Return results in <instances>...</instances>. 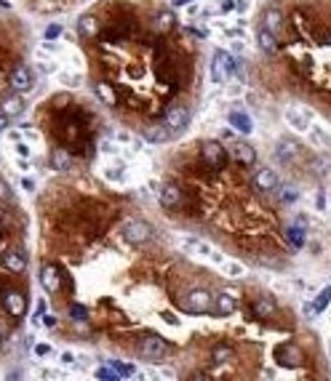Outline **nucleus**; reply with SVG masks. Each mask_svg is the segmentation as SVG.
<instances>
[{
  "label": "nucleus",
  "mask_w": 331,
  "mask_h": 381,
  "mask_svg": "<svg viewBox=\"0 0 331 381\" xmlns=\"http://www.w3.org/2000/svg\"><path fill=\"white\" fill-rule=\"evenodd\" d=\"M211 307H214V296H211L208 291H200V288L190 291L187 296L179 299V309L187 312V315H206Z\"/></svg>",
  "instance_id": "f257e3e1"
},
{
  "label": "nucleus",
  "mask_w": 331,
  "mask_h": 381,
  "mask_svg": "<svg viewBox=\"0 0 331 381\" xmlns=\"http://www.w3.org/2000/svg\"><path fill=\"white\" fill-rule=\"evenodd\" d=\"M273 357H275V363L283 365V368H299V365L304 363V354H302V349H299L294 341L278 344L275 352H273Z\"/></svg>",
  "instance_id": "f03ea898"
},
{
  "label": "nucleus",
  "mask_w": 331,
  "mask_h": 381,
  "mask_svg": "<svg viewBox=\"0 0 331 381\" xmlns=\"http://www.w3.org/2000/svg\"><path fill=\"white\" fill-rule=\"evenodd\" d=\"M123 237L128 243H134V245H141V243H147L152 237V227L145 219H131V221L123 224Z\"/></svg>",
  "instance_id": "7ed1b4c3"
},
{
  "label": "nucleus",
  "mask_w": 331,
  "mask_h": 381,
  "mask_svg": "<svg viewBox=\"0 0 331 381\" xmlns=\"http://www.w3.org/2000/svg\"><path fill=\"white\" fill-rule=\"evenodd\" d=\"M235 72V62L230 59L227 51H217L214 54V64H211V80L214 83H224Z\"/></svg>",
  "instance_id": "20e7f679"
},
{
  "label": "nucleus",
  "mask_w": 331,
  "mask_h": 381,
  "mask_svg": "<svg viewBox=\"0 0 331 381\" xmlns=\"http://www.w3.org/2000/svg\"><path fill=\"white\" fill-rule=\"evenodd\" d=\"M166 125L171 128V134H182V131L187 128V123H190V107H184V104H174L169 112H166Z\"/></svg>",
  "instance_id": "39448f33"
},
{
  "label": "nucleus",
  "mask_w": 331,
  "mask_h": 381,
  "mask_svg": "<svg viewBox=\"0 0 331 381\" xmlns=\"http://www.w3.org/2000/svg\"><path fill=\"white\" fill-rule=\"evenodd\" d=\"M166 349H169L166 339L155 336V333H150V336H145L139 341V354L147 357V360H160V357L166 354Z\"/></svg>",
  "instance_id": "423d86ee"
},
{
  "label": "nucleus",
  "mask_w": 331,
  "mask_h": 381,
  "mask_svg": "<svg viewBox=\"0 0 331 381\" xmlns=\"http://www.w3.org/2000/svg\"><path fill=\"white\" fill-rule=\"evenodd\" d=\"M203 160H206L208 168L219 171V168H224V163H227V149H224L219 141H206L203 144Z\"/></svg>",
  "instance_id": "0eeeda50"
},
{
  "label": "nucleus",
  "mask_w": 331,
  "mask_h": 381,
  "mask_svg": "<svg viewBox=\"0 0 331 381\" xmlns=\"http://www.w3.org/2000/svg\"><path fill=\"white\" fill-rule=\"evenodd\" d=\"M0 301H3L6 312H8L11 317H16V320L27 312V299H25V296H21L19 291H8V293H6Z\"/></svg>",
  "instance_id": "6e6552de"
},
{
  "label": "nucleus",
  "mask_w": 331,
  "mask_h": 381,
  "mask_svg": "<svg viewBox=\"0 0 331 381\" xmlns=\"http://www.w3.org/2000/svg\"><path fill=\"white\" fill-rule=\"evenodd\" d=\"M11 86H14L16 93H27L32 88V72H30V67H16L14 72H11Z\"/></svg>",
  "instance_id": "1a4fd4ad"
},
{
  "label": "nucleus",
  "mask_w": 331,
  "mask_h": 381,
  "mask_svg": "<svg viewBox=\"0 0 331 381\" xmlns=\"http://www.w3.org/2000/svg\"><path fill=\"white\" fill-rule=\"evenodd\" d=\"M158 200H160V206H163V208H176V206L182 203V189L176 187L174 182H169V184H163V187H160Z\"/></svg>",
  "instance_id": "9d476101"
},
{
  "label": "nucleus",
  "mask_w": 331,
  "mask_h": 381,
  "mask_svg": "<svg viewBox=\"0 0 331 381\" xmlns=\"http://www.w3.org/2000/svg\"><path fill=\"white\" fill-rule=\"evenodd\" d=\"M230 155H232V158L238 160L241 165H254V163H256V152H254L251 144H246V141H232Z\"/></svg>",
  "instance_id": "9b49d317"
},
{
  "label": "nucleus",
  "mask_w": 331,
  "mask_h": 381,
  "mask_svg": "<svg viewBox=\"0 0 331 381\" xmlns=\"http://www.w3.org/2000/svg\"><path fill=\"white\" fill-rule=\"evenodd\" d=\"M141 136H145L147 141H152V144H166V141H171L174 139V134H171V128L166 125V123H160V125H150V128H145L141 131Z\"/></svg>",
  "instance_id": "f8f14e48"
},
{
  "label": "nucleus",
  "mask_w": 331,
  "mask_h": 381,
  "mask_svg": "<svg viewBox=\"0 0 331 381\" xmlns=\"http://www.w3.org/2000/svg\"><path fill=\"white\" fill-rule=\"evenodd\" d=\"M254 187L259 189V192H273V189L278 187V173H275L273 168L256 171V176H254Z\"/></svg>",
  "instance_id": "ddd939ff"
},
{
  "label": "nucleus",
  "mask_w": 331,
  "mask_h": 381,
  "mask_svg": "<svg viewBox=\"0 0 331 381\" xmlns=\"http://www.w3.org/2000/svg\"><path fill=\"white\" fill-rule=\"evenodd\" d=\"M0 261H3V267L8 272H25L27 269V259H25V253H21V251H16V248H8Z\"/></svg>",
  "instance_id": "4468645a"
},
{
  "label": "nucleus",
  "mask_w": 331,
  "mask_h": 381,
  "mask_svg": "<svg viewBox=\"0 0 331 381\" xmlns=\"http://www.w3.org/2000/svg\"><path fill=\"white\" fill-rule=\"evenodd\" d=\"M235 307H238V301H235V296L232 293H219V296H214V315H219V317H227V315H232L235 312Z\"/></svg>",
  "instance_id": "2eb2a0df"
},
{
  "label": "nucleus",
  "mask_w": 331,
  "mask_h": 381,
  "mask_svg": "<svg viewBox=\"0 0 331 381\" xmlns=\"http://www.w3.org/2000/svg\"><path fill=\"white\" fill-rule=\"evenodd\" d=\"M297 152H299V144L294 139H280L275 147V158H278V163H291L297 158Z\"/></svg>",
  "instance_id": "dca6fc26"
},
{
  "label": "nucleus",
  "mask_w": 331,
  "mask_h": 381,
  "mask_svg": "<svg viewBox=\"0 0 331 381\" xmlns=\"http://www.w3.org/2000/svg\"><path fill=\"white\" fill-rule=\"evenodd\" d=\"M283 235H286V243L291 248H302L304 240H307V235H304V224L297 221V224H289L286 230H283Z\"/></svg>",
  "instance_id": "f3484780"
},
{
  "label": "nucleus",
  "mask_w": 331,
  "mask_h": 381,
  "mask_svg": "<svg viewBox=\"0 0 331 381\" xmlns=\"http://www.w3.org/2000/svg\"><path fill=\"white\" fill-rule=\"evenodd\" d=\"M21 110H25V101H21V96H16V91L0 99V112H3V115H8V117L11 115H21Z\"/></svg>",
  "instance_id": "a211bd4d"
},
{
  "label": "nucleus",
  "mask_w": 331,
  "mask_h": 381,
  "mask_svg": "<svg viewBox=\"0 0 331 381\" xmlns=\"http://www.w3.org/2000/svg\"><path fill=\"white\" fill-rule=\"evenodd\" d=\"M40 283H43V288L49 293H56L59 291V269L54 264H45L43 272H40Z\"/></svg>",
  "instance_id": "6ab92c4d"
},
{
  "label": "nucleus",
  "mask_w": 331,
  "mask_h": 381,
  "mask_svg": "<svg viewBox=\"0 0 331 381\" xmlns=\"http://www.w3.org/2000/svg\"><path fill=\"white\" fill-rule=\"evenodd\" d=\"M251 312L259 317V320H265V317H273V312H275V301L273 299H254L251 301Z\"/></svg>",
  "instance_id": "aec40b11"
},
{
  "label": "nucleus",
  "mask_w": 331,
  "mask_h": 381,
  "mask_svg": "<svg viewBox=\"0 0 331 381\" xmlns=\"http://www.w3.org/2000/svg\"><path fill=\"white\" fill-rule=\"evenodd\" d=\"M256 43H259V48H262L265 54H275L278 51V40H275V35L270 32V30H259L256 32Z\"/></svg>",
  "instance_id": "412c9836"
},
{
  "label": "nucleus",
  "mask_w": 331,
  "mask_h": 381,
  "mask_svg": "<svg viewBox=\"0 0 331 381\" xmlns=\"http://www.w3.org/2000/svg\"><path fill=\"white\" fill-rule=\"evenodd\" d=\"M51 165H54V168L56 171H69V168H73V158H69V152L67 149H62V147H59V149H54L51 152Z\"/></svg>",
  "instance_id": "4be33fe9"
},
{
  "label": "nucleus",
  "mask_w": 331,
  "mask_h": 381,
  "mask_svg": "<svg viewBox=\"0 0 331 381\" xmlns=\"http://www.w3.org/2000/svg\"><path fill=\"white\" fill-rule=\"evenodd\" d=\"M227 120H230V125H232V128H238L241 134H251V131H254L251 117L243 115V112H230V115H227Z\"/></svg>",
  "instance_id": "5701e85b"
},
{
  "label": "nucleus",
  "mask_w": 331,
  "mask_h": 381,
  "mask_svg": "<svg viewBox=\"0 0 331 381\" xmlns=\"http://www.w3.org/2000/svg\"><path fill=\"white\" fill-rule=\"evenodd\" d=\"M286 120L297 131H307V128H310V117H307L302 110H297V107H291V110L286 112Z\"/></svg>",
  "instance_id": "b1692460"
},
{
  "label": "nucleus",
  "mask_w": 331,
  "mask_h": 381,
  "mask_svg": "<svg viewBox=\"0 0 331 381\" xmlns=\"http://www.w3.org/2000/svg\"><path fill=\"white\" fill-rule=\"evenodd\" d=\"M174 14L171 11H160V14L155 16V21H152V27H155V32H171L174 30Z\"/></svg>",
  "instance_id": "393cba45"
},
{
  "label": "nucleus",
  "mask_w": 331,
  "mask_h": 381,
  "mask_svg": "<svg viewBox=\"0 0 331 381\" xmlns=\"http://www.w3.org/2000/svg\"><path fill=\"white\" fill-rule=\"evenodd\" d=\"M280 27H283V14L278 8H270L267 14H265V30H270V32H280Z\"/></svg>",
  "instance_id": "a878e982"
},
{
  "label": "nucleus",
  "mask_w": 331,
  "mask_h": 381,
  "mask_svg": "<svg viewBox=\"0 0 331 381\" xmlns=\"http://www.w3.org/2000/svg\"><path fill=\"white\" fill-rule=\"evenodd\" d=\"M78 32L83 35V38H93V35L99 32V27H97V19H93L91 14L80 16V21H78Z\"/></svg>",
  "instance_id": "bb28decb"
},
{
  "label": "nucleus",
  "mask_w": 331,
  "mask_h": 381,
  "mask_svg": "<svg viewBox=\"0 0 331 381\" xmlns=\"http://www.w3.org/2000/svg\"><path fill=\"white\" fill-rule=\"evenodd\" d=\"M230 357H232V349L227 347V344H217L214 352H211V360H214V365H224V363H230Z\"/></svg>",
  "instance_id": "cd10ccee"
},
{
  "label": "nucleus",
  "mask_w": 331,
  "mask_h": 381,
  "mask_svg": "<svg viewBox=\"0 0 331 381\" xmlns=\"http://www.w3.org/2000/svg\"><path fill=\"white\" fill-rule=\"evenodd\" d=\"M97 96L104 99V104H107V107H115V104H117V96L112 93V88L107 86V83H97Z\"/></svg>",
  "instance_id": "c85d7f7f"
},
{
  "label": "nucleus",
  "mask_w": 331,
  "mask_h": 381,
  "mask_svg": "<svg viewBox=\"0 0 331 381\" xmlns=\"http://www.w3.org/2000/svg\"><path fill=\"white\" fill-rule=\"evenodd\" d=\"M328 301H331V285H326V288L318 293V299H315V304L310 309H313V312H323V309L328 307Z\"/></svg>",
  "instance_id": "c756f323"
},
{
  "label": "nucleus",
  "mask_w": 331,
  "mask_h": 381,
  "mask_svg": "<svg viewBox=\"0 0 331 381\" xmlns=\"http://www.w3.org/2000/svg\"><path fill=\"white\" fill-rule=\"evenodd\" d=\"M313 171H315L318 176H328V173H331V158H328V155H321V158H315Z\"/></svg>",
  "instance_id": "7c9ffc66"
},
{
  "label": "nucleus",
  "mask_w": 331,
  "mask_h": 381,
  "mask_svg": "<svg viewBox=\"0 0 331 381\" xmlns=\"http://www.w3.org/2000/svg\"><path fill=\"white\" fill-rule=\"evenodd\" d=\"M110 365L115 368V373L117 376H123V378H131L136 371H134V365H128V363H121V360H110Z\"/></svg>",
  "instance_id": "2f4dec72"
},
{
  "label": "nucleus",
  "mask_w": 331,
  "mask_h": 381,
  "mask_svg": "<svg viewBox=\"0 0 331 381\" xmlns=\"http://www.w3.org/2000/svg\"><path fill=\"white\" fill-rule=\"evenodd\" d=\"M297 200H299V189L297 187H283L280 189V203H297Z\"/></svg>",
  "instance_id": "473e14b6"
},
{
  "label": "nucleus",
  "mask_w": 331,
  "mask_h": 381,
  "mask_svg": "<svg viewBox=\"0 0 331 381\" xmlns=\"http://www.w3.org/2000/svg\"><path fill=\"white\" fill-rule=\"evenodd\" d=\"M97 378H107V381H112V378H121V376L115 373V368H112V365H102L99 371H97Z\"/></svg>",
  "instance_id": "72a5a7b5"
},
{
  "label": "nucleus",
  "mask_w": 331,
  "mask_h": 381,
  "mask_svg": "<svg viewBox=\"0 0 331 381\" xmlns=\"http://www.w3.org/2000/svg\"><path fill=\"white\" fill-rule=\"evenodd\" d=\"M69 315H73V320H86V317H88L86 307H80V304H73V307H69Z\"/></svg>",
  "instance_id": "f704fd0d"
},
{
  "label": "nucleus",
  "mask_w": 331,
  "mask_h": 381,
  "mask_svg": "<svg viewBox=\"0 0 331 381\" xmlns=\"http://www.w3.org/2000/svg\"><path fill=\"white\" fill-rule=\"evenodd\" d=\"M0 203H11V189L3 179H0Z\"/></svg>",
  "instance_id": "c9c22d12"
},
{
  "label": "nucleus",
  "mask_w": 331,
  "mask_h": 381,
  "mask_svg": "<svg viewBox=\"0 0 331 381\" xmlns=\"http://www.w3.org/2000/svg\"><path fill=\"white\" fill-rule=\"evenodd\" d=\"M59 35H62V24H51L49 30H45V38H49V40L59 38Z\"/></svg>",
  "instance_id": "e433bc0d"
},
{
  "label": "nucleus",
  "mask_w": 331,
  "mask_h": 381,
  "mask_svg": "<svg viewBox=\"0 0 331 381\" xmlns=\"http://www.w3.org/2000/svg\"><path fill=\"white\" fill-rule=\"evenodd\" d=\"M190 3H195V0H171V6H190Z\"/></svg>",
  "instance_id": "4c0bfd02"
},
{
  "label": "nucleus",
  "mask_w": 331,
  "mask_h": 381,
  "mask_svg": "<svg viewBox=\"0 0 331 381\" xmlns=\"http://www.w3.org/2000/svg\"><path fill=\"white\" fill-rule=\"evenodd\" d=\"M6 123H8V115H3V112H0V131L6 128Z\"/></svg>",
  "instance_id": "58836bf2"
},
{
  "label": "nucleus",
  "mask_w": 331,
  "mask_h": 381,
  "mask_svg": "<svg viewBox=\"0 0 331 381\" xmlns=\"http://www.w3.org/2000/svg\"><path fill=\"white\" fill-rule=\"evenodd\" d=\"M163 320H169V323H171V325H176V323H179V320H176L174 315H163Z\"/></svg>",
  "instance_id": "ea45409f"
},
{
  "label": "nucleus",
  "mask_w": 331,
  "mask_h": 381,
  "mask_svg": "<svg viewBox=\"0 0 331 381\" xmlns=\"http://www.w3.org/2000/svg\"><path fill=\"white\" fill-rule=\"evenodd\" d=\"M43 320H45V325H49V328H54V325H56V320H54L51 315H49V317H43Z\"/></svg>",
  "instance_id": "a19ab883"
},
{
  "label": "nucleus",
  "mask_w": 331,
  "mask_h": 381,
  "mask_svg": "<svg viewBox=\"0 0 331 381\" xmlns=\"http://www.w3.org/2000/svg\"><path fill=\"white\" fill-rule=\"evenodd\" d=\"M0 237H3V221H0Z\"/></svg>",
  "instance_id": "79ce46f5"
},
{
  "label": "nucleus",
  "mask_w": 331,
  "mask_h": 381,
  "mask_svg": "<svg viewBox=\"0 0 331 381\" xmlns=\"http://www.w3.org/2000/svg\"><path fill=\"white\" fill-rule=\"evenodd\" d=\"M0 349H3V336H0Z\"/></svg>",
  "instance_id": "37998d69"
},
{
  "label": "nucleus",
  "mask_w": 331,
  "mask_h": 381,
  "mask_svg": "<svg viewBox=\"0 0 331 381\" xmlns=\"http://www.w3.org/2000/svg\"><path fill=\"white\" fill-rule=\"evenodd\" d=\"M328 352H331V344H328Z\"/></svg>",
  "instance_id": "c03bdc74"
}]
</instances>
